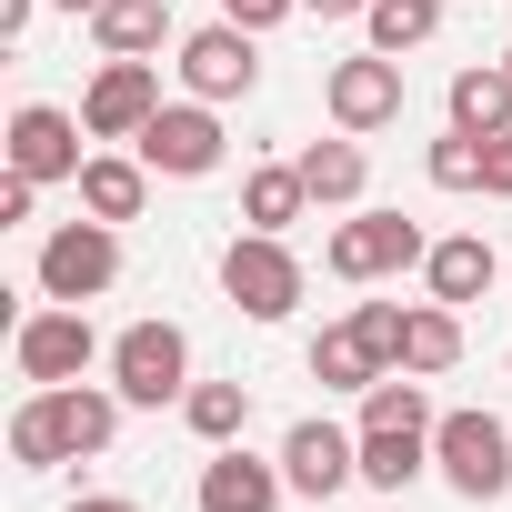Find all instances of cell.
I'll list each match as a JSON object with an SVG mask.
<instances>
[{
  "label": "cell",
  "mask_w": 512,
  "mask_h": 512,
  "mask_svg": "<svg viewBox=\"0 0 512 512\" xmlns=\"http://www.w3.org/2000/svg\"><path fill=\"white\" fill-rule=\"evenodd\" d=\"M432 472L462 502H502L512 492V422L502 412H442L432 422Z\"/></svg>",
  "instance_id": "6da1fadb"
},
{
  "label": "cell",
  "mask_w": 512,
  "mask_h": 512,
  "mask_svg": "<svg viewBox=\"0 0 512 512\" xmlns=\"http://www.w3.org/2000/svg\"><path fill=\"white\" fill-rule=\"evenodd\" d=\"M221 292H231V312H251V322H292V312H302V251H292L282 231H241V241L221 251Z\"/></svg>",
  "instance_id": "7a4b0ae2"
},
{
  "label": "cell",
  "mask_w": 512,
  "mask_h": 512,
  "mask_svg": "<svg viewBox=\"0 0 512 512\" xmlns=\"http://www.w3.org/2000/svg\"><path fill=\"white\" fill-rule=\"evenodd\" d=\"M432 262V241H422V221H402V211H352L332 241H322V272L332 282H392V272H422Z\"/></svg>",
  "instance_id": "3957f363"
},
{
  "label": "cell",
  "mask_w": 512,
  "mask_h": 512,
  "mask_svg": "<svg viewBox=\"0 0 512 512\" xmlns=\"http://www.w3.org/2000/svg\"><path fill=\"white\" fill-rule=\"evenodd\" d=\"M111 392L141 402V412L181 402V392H191V332H181V322H131V332L111 342Z\"/></svg>",
  "instance_id": "277c9868"
},
{
  "label": "cell",
  "mask_w": 512,
  "mask_h": 512,
  "mask_svg": "<svg viewBox=\"0 0 512 512\" xmlns=\"http://www.w3.org/2000/svg\"><path fill=\"white\" fill-rule=\"evenodd\" d=\"M181 91L191 101H251V81H262V31H241V21H201V31H181Z\"/></svg>",
  "instance_id": "5b68a950"
},
{
  "label": "cell",
  "mask_w": 512,
  "mask_h": 512,
  "mask_svg": "<svg viewBox=\"0 0 512 512\" xmlns=\"http://www.w3.org/2000/svg\"><path fill=\"white\" fill-rule=\"evenodd\" d=\"M11 362H21V382H31V392H51V382H81V372L101 362V332H91V312H81V302H51V312H21Z\"/></svg>",
  "instance_id": "8992f818"
},
{
  "label": "cell",
  "mask_w": 512,
  "mask_h": 512,
  "mask_svg": "<svg viewBox=\"0 0 512 512\" xmlns=\"http://www.w3.org/2000/svg\"><path fill=\"white\" fill-rule=\"evenodd\" d=\"M121 282V221H61L41 241V302H101Z\"/></svg>",
  "instance_id": "52a82bcc"
},
{
  "label": "cell",
  "mask_w": 512,
  "mask_h": 512,
  "mask_svg": "<svg viewBox=\"0 0 512 512\" xmlns=\"http://www.w3.org/2000/svg\"><path fill=\"white\" fill-rule=\"evenodd\" d=\"M322 111H332V131H392L402 121V61L392 51H352V61H332L322 71Z\"/></svg>",
  "instance_id": "ba28073f"
},
{
  "label": "cell",
  "mask_w": 512,
  "mask_h": 512,
  "mask_svg": "<svg viewBox=\"0 0 512 512\" xmlns=\"http://www.w3.org/2000/svg\"><path fill=\"white\" fill-rule=\"evenodd\" d=\"M131 151H141V161H151L161 181H211L231 141H221V121H211V101H161V111H151V131H141Z\"/></svg>",
  "instance_id": "9c48e42d"
},
{
  "label": "cell",
  "mask_w": 512,
  "mask_h": 512,
  "mask_svg": "<svg viewBox=\"0 0 512 512\" xmlns=\"http://www.w3.org/2000/svg\"><path fill=\"white\" fill-rule=\"evenodd\" d=\"M282 482L302 492V502H332L342 482H362V432H342V422H292L282 432Z\"/></svg>",
  "instance_id": "30bf717a"
},
{
  "label": "cell",
  "mask_w": 512,
  "mask_h": 512,
  "mask_svg": "<svg viewBox=\"0 0 512 512\" xmlns=\"http://www.w3.org/2000/svg\"><path fill=\"white\" fill-rule=\"evenodd\" d=\"M151 111H161V71H151V61H101V71H91V91H81L91 141H141V131H151Z\"/></svg>",
  "instance_id": "8fae6325"
},
{
  "label": "cell",
  "mask_w": 512,
  "mask_h": 512,
  "mask_svg": "<svg viewBox=\"0 0 512 512\" xmlns=\"http://www.w3.org/2000/svg\"><path fill=\"white\" fill-rule=\"evenodd\" d=\"M81 131L91 121H71V111H51V101H21L11 111V171L21 181H81Z\"/></svg>",
  "instance_id": "7c38bea8"
},
{
  "label": "cell",
  "mask_w": 512,
  "mask_h": 512,
  "mask_svg": "<svg viewBox=\"0 0 512 512\" xmlns=\"http://www.w3.org/2000/svg\"><path fill=\"white\" fill-rule=\"evenodd\" d=\"M282 492H292V482H282V462H251L241 442H211V462H201V492H191V502H201V512H282Z\"/></svg>",
  "instance_id": "4fadbf2b"
},
{
  "label": "cell",
  "mask_w": 512,
  "mask_h": 512,
  "mask_svg": "<svg viewBox=\"0 0 512 512\" xmlns=\"http://www.w3.org/2000/svg\"><path fill=\"white\" fill-rule=\"evenodd\" d=\"M41 402H51V432H61L71 462H91V452L121 442V392H101V382H51Z\"/></svg>",
  "instance_id": "5bb4252c"
},
{
  "label": "cell",
  "mask_w": 512,
  "mask_h": 512,
  "mask_svg": "<svg viewBox=\"0 0 512 512\" xmlns=\"http://www.w3.org/2000/svg\"><path fill=\"white\" fill-rule=\"evenodd\" d=\"M151 181H161V171H151L141 151H91V161H81V211H91V221H141Z\"/></svg>",
  "instance_id": "9a60e30c"
},
{
  "label": "cell",
  "mask_w": 512,
  "mask_h": 512,
  "mask_svg": "<svg viewBox=\"0 0 512 512\" xmlns=\"http://www.w3.org/2000/svg\"><path fill=\"white\" fill-rule=\"evenodd\" d=\"M422 282H432V302H482L492 282H502V262H492V241L482 231H452V241H432V262H422Z\"/></svg>",
  "instance_id": "2e32d148"
},
{
  "label": "cell",
  "mask_w": 512,
  "mask_h": 512,
  "mask_svg": "<svg viewBox=\"0 0 512 512\" xmlns=\"http://www.w3.org/2000/svg\"><path fill=\"white\" fill-rule=\"evenodd\" d=\"M91 41H101V61H151L171 41V0H101Z\"/></svg>",
  "instance_id": "e0dca14e"
},
{
  "label": "cell",
  "mask_w": 512,
  "mask_h": 512,
  "mask_svg": "<svg viewBox=\"0 0 512 512\" xmlns=\"http://www.w3.org/2000/svg\"><path fill=\"white\" fill-rule=\"evenodd\" d=\"M312 211V181H302V161H262L241 181V231H292Z\"/></svg>",
  "instance_id": "ac0fdd59"
},
{
  "label": "cell",
  "mask_w": 512,
  "mask_h": 512,
  "mask_svg": "<svg viewBox=\"0 0 512 512\" xmlns=\"http://www.w3.org/2000/svg\"><path fill=\"white\" fill-rule=\"evenodd\" d=\"M302 181H312V201H322V211H352V201H362V181H372V161H362V141H352V131H332V141H302Z\"/></svg>",
  "instance_id": "d6986e66"
},
{
  "label": "cell",
  "mask_w": 512,
  "mask_h": 512,
  "mask_svg": "<svg viewBox=\"0 0 512 512\" xmlns=\"http://www.w3.org/2000/svg\"><path fill=\"white\" fill-rule=\"evenodd\" d=\"M452 362H462V312H452V302H412V322H402V372L442 382Z\"/></svg>",
  "instance_id": "ffe728a7"
},
{
  "label": "cell",
  "mask_w": 512,
  "mask_h": 512,
  "mask_svg": "<svg viewBox=\"0 0 512 512\" xmlns=\"http://www.w3.org/2000/svg\"><path fill=\"white\" fill-rule=\"evenodd\" d=\"M382 372H392V362L362 342V322H332V332L312 342V382H322V392H372Z\"/></svg>",
  "instance_id": "44dd1931"
},
{
  "label": "cell",
  "mask_w": 512,
  "mask_h": 512,
  "mask_svg": "<svg viewBox=\"0 0 512 512\" xmlns=\"http://www.w3.org/2000/svg\"><path fill=\"white\" fill-rule=\"evenodd\" d=\"M452 131H512V71L502 61H472V71H452Z\"/></svg>",
  "instance_id": "7402d4cb"
},
{
  "label": "cell",
  "mask_w": 512,
  "mask_h": 512,
  "mask_svg": "<svg viewBox=\"0 0 512 512\" xmlns=\"http://www.w3.org/2000/svg\"><path fill=\"white\" fill-rule=\"evenodd\" d=\"M442 412H432V392H422V372H382L372 392H362V432H432Z\"/></svg>",
  "instance_id": "603a6c76"
},
{
  "label": "cell",
  "mask_w": 512,
  "mask_h": 512,
  "mask_svg": "<svg viewBox=\"0 0 512 512\" xmlns=\"http://www.w3.org/2000/svg\"><path fill=\"white\" fill-rule=\"evenodd\" d=\"M432 472V432H362V482L372 492H402Z\"/></svg>",
  "instance_id": "cb8c5ba5"
},
{
  "label": "cell",
  "mask_w": 512,
  "mask_h": 512,
  "mask_svg": "<svg viewBox=\"0 0 512 512\" xmlns=\"http://www.w3.org/2000/svg\"><path fill=\"white\" fill-rule=\"evenodd\" d=\"M181 422H191L201 442H241V422H251V382H191V392H181Z\"/></svg>",
  "instance_id": "d4e9b609"
},
{
  "label": "cell",
  "mask_w": 512,
  "mask_h": 512,
  "mask_svg": "<svg viewBox=\"0 0 512 512\" xmlns=\"http://www.w3.org/2000/svg\"><path fill=\"white\" fill-rule=\"evenodd\" d=\"M362 21H372V51H392V61H402V51H422V41L442 31V0H372Z\"/></svg>",
  "instance_id": "484cf974"
},
{
  "label": "cell",
  "mask_w": 512,
  "mask_h": 512,
  "mask_svg": "<svg viewBox=\"0 0 512 512\" xmlns=\"http://www.w3.org/2000/svg\"><path fill=\"white\" fill-rule=\"evenodd\" d=\"M11 462H21V472H61V462H71L61 432H51V402H41V392L11 412Z\"/></svg>",
  "instance_id": "4316f807"
},
{
  "label": "cell",
  "mask_w": 512,
  "mask_h": 512,
  "mask_svg": "<svg viewBox=\"0 0 512 512\" xmlns=\"http://www.w3.org/2000/svg\"><path fill=\"white\" fill-rule=\"evenodd\" d=\"M422 171H432V191H482V131H442L422 151Z\"/></svg>",
  "instance_id": "83f0119b"
},
{
  "label": "cell",
  "mask_w": 512,
  "mask_h": 512,
  "mask_svg": "<svg viewBox=\"0 0 512 512\" xmlns=\"http://www.w3.org/2000/svg\"><path fill=\"white\" fill-rule=\"evenodd\" d=\"M352 322H362V342H372V352H382V362L402 372V322H412V312H402V302H362Z\"/></svg>",
  "instance_id": "f1b7e54d"
},
{
  "label": "cell",
  "mask_w": 512,
  "mask_h": 512,
  "mask_svg": "<svg viewBox=\"0 0 512 512\" xmlns=\"http://www.w3.org/2000/svg\"><path fill=\"white\" fill-rule=\"evenodd\" d=\"M211 11H221V21H241V31H272V21H292V11H302V0H211Z\"/></svg>",
  "instance_id": "f546056e"
},
{
  "label": "cell",
  "mask_w": 512,
  "mask_h": 512,
  "mask_svg": "<svg viewBox=\"0 0 512 512\" xmlns=\"http://www.w3.org/2000/svg\"><path fill=\"white\" fill-rule=\"evenodd\" d=\"M482 191H492V201H512V131H492V141H482Z\"/></svg>",
  "instance_id": "4dcf8cb0"
},
{
  "label": "cell",
  "mask_w": 512,
  "mask_h": 512,
  "mask_svg": "<svg viewBox=\"0 0 512 512\" xmlns=\"http://www.w3.org/2000/svg\"><path fill=\"white\" fill-rule=\"evenodd\" d=\"M31 201H41V181H21V171L0 181V221H31Z\"/></svg>",
  "instance_id": "1f68e13d"
},
{
  "label": "cell",
  "mask_w": 512,
  "mask_h": 512,
  "mask_svg": "<svg viewBox=\"0 0 512 512\" xmlns=\"http://www.w3.org/2000/svg\"><path fill=\"white\" fill-rule=\"evenodd\" d=\"M31 11H41V0H0V41H21V31H31Z\"/></svg>",
  "instance_id": "d6a6232c"
},
{
  "label": "cell",
  "mask_w": 512,
  "mask_h": 512,
  "mask_svg": "<svg viewBox=\"0 0 512 512\" xmlns=\"http://www.w3.org/2000/svg\"><path fill=\"white\" fill-rule=\"evenodd\" d=\"M312 21H352V11H372V0H302Z\"/></svg>",
  "instance_id": "836d02e7"
},
{
  "label": "cell",
  "mask_w": 512,
  "mask_h": 512,
  "mask_svg": "<svg viewBox=\"0 0 512 512\" xmlns=\"http://www.w3.org/2000/svg\"><path fill=\"white\" fill-rule=\"evenodd\" d=\"M71 512H141V502H121V492H81Z\"/></svg>",
  "instance_id": "e575fe53"
},
{
  "label": "cell",
  "mask_w": 512,
  "mask_h": 512,
  "mask_svg": "<svg viewBox=\"0 0 512 512\" xmlns=\"http://www.w3.org/2000/svg\"><path fill=\"white\" fill-rule=\"evenodd\" d=\"M51 11H71V21H91V11H101V0H51Z\"/></svg>",
  "instance_id": "d590c367"
},
{
  "label": "cell",
  "mask_w": 512,
  "mask_h": 512,
  "mask_svg": "<svg viewBox=\"0 0 512 512\" xmlns=\"http://www.w3.org/2000/svg\"><path fill=\"white\" fill-rule=\"evenodd\" d=\"M502 71H512V51H502Z\"/></svg>",
  "instance_id": "8d00e7d4"
},
{
  "label": "cell",
  "mask_w": 512,
  "mask_h": 512,
  "mask_svg": "<svg viewBox=\"0 0 512 512\" xmlns=\"http://www.w3.org/2000/svg\"><path fill=\"white\" fill-rule=\"evenodd\" d=\"M502 372H512V352H502Z\"/></svg>",
  "instance_id": "74e56055"
}]
</instances>
